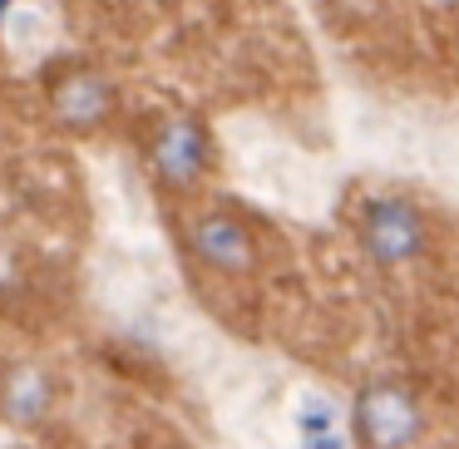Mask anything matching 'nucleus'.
<instances>
[{
	"mask_svg": "<svg viewBox=\"0 0 459 449\" xmlns=\"http://www.w3.org/2000/svg\"><path fill=\"white\" fill-rule=\"evenodd\" d=\"M178 247L212 281H252L262 272V232L232 203H188L178 218Z\"/></svg>",
	"mask_w": 459,
	"mask_h": 449,
	"instance_id": "3",
	"label": "nucleus"
},
{
	"mask_svg": "<svg viewBox=\"0 0 459 449\" xmlns=\"http://www.w3.org/2000/svg\"><path fill=\"white\" fill-rule=\"evenodd\" d=\"M425 400L410 380L376 376L351 400V445L356 449H420Z\"/></svg>",
	"mask_w": 459,
	"mask_h": 449,
	"instance_id": "5",
	"label": "nucleus"
},
{
	"mask_svg": "<svg viewBox=\"0 0 459 449\" xmlns=\"http://www.w3.org/2000/svg\"><path fill=\"white\" fill-rule=\"evenodd\" d=\"M356 228V247L376 272H405L425 267L435 257V228H429V208L400 188H376L356 203L351 212Z\"/></svg>",
	"mask_w": 459,
	"mask_h": 449,
	"instance_id": "2",
	"label": "nucleus"
},
{
	"mask_svg": "<svg viewBox=\"0 0 459 449\" xmlns=\"http://www.w3.org/2000/svg\"><path fill=\"white\" fill-rule=\"evenodd\" d=\"M45 84V109H50V124L60 134H74V139H94V134L114 129L119 124V84L90 60H55L50 70L40 74Z\"/></svg>",
	"mask_w": 459,
	"mask_h": 449,
	"instance_id": "4",
	"label": "nucleus"
},
{
	"mask_svg": "<svg viewBox=\"0 0 459 449\" xmlns=\"http://www.w3.org/2000/svg\"><path fill=\"white\" fill-rule=\"evenodd\" d=\"M134 149L153 188L169 198H198L218 178V139L188 109H159L134 124Z\"/></svg>",
	"mask_w": 459,
	"mask_h": 449,
	"instance_id": "1",
	"label": "nucleus"
},
{
	"mask_svg": "<svg viewBox=\"0 0 459 449\" xmlns=\"http://www.w3.org/2000/svg\"><path fill=\"white\" fill-rule=\"evenodd\" d=\"M55 405H60V385L35 360H21V366H11L0 376V415L11 419V425L40 429L55 415Z\"/></svg>",
	"mask_w": 459,
	"mask_h": 449,
	"instance_id": "6",
	"label": "nucleus"
}]
</instances>
